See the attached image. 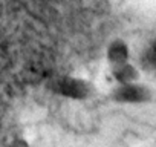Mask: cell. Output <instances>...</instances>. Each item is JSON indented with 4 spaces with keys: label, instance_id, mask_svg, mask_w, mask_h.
<instances>
[{
    "label": "cell",
    "instance_id": "obj_1",
    "mask_svg": "<svg viewBox=\"0 0 156 147\" xmlns=\"http://www.w3.org/2000/svg\"><path fill=\"white\" fill-rule=\"evenodd\" d=\"M110 98L118 104L139 106V104L150 103L153 100V91L139 81L129 83V84H116L110 92Z\"/></svg>",
    "mask_w": 156,
    "mask_h": 147
},
{
    "label": "cell",
    "instance_id": "obj_2",
    "mask_svg": "<svg viewBox=\"0 0 156 147\" xmlns=\"http://www.w3.org/2000/svg\"><path fill=\"white\" fill-rule=\"evenodd\" d=\"M55 92L72 101H83L90 97L92 86L87 80L80 77H64L57 81Z\"/></svg>",
    "mask_w": 156,
    "mask_h": 147
},
{
    "label": "cell",
    "instance_id": "obj_3",
    "mask_svg": "<svg viewBox=\"0 0 156 147\" xmlns=\"http://www.w3.org/2000/svg\"><path fill=\"white\" fill-rule=\"evenodd\" d=\"M130 55H132L130 46L122 38H113L106 46V60L110 66H116V64L130 61Z\"/></svg>",
    "mask_w": 156,
    "mask_h": 147
},
{
    "label": "cell",
    "instance_id": "obj_4",
    "mask_svg": "<svg viewBox=\"0 0 156 147\" xmlns=\"http://www.w3.org/2000/svg\"><path fill=\"white\" fill-rule=\"evenodd\" d=\"M110 77L115 81V86L116 84H129V83L139 81L141 72L132 61H127L122 64L110 66Z\"/></svg>",
    "mask_w": 156,
    "mask_h": 147
},
{
    "label": "cell",
    "instance_id": "obj_5",
    "mask_svg": "<svg viewBox=\"0 0 156 147\" xmlns=\"http://www.w3.org/2000/svg\"><path fill=\"white\" fill-rule=\"evenodd\" d=\"M6 147H32V145L25 136H14L8 141Z\"/></svg>",
    "mask_w": 156,
    "mask_h": 147
}]
</instances>
